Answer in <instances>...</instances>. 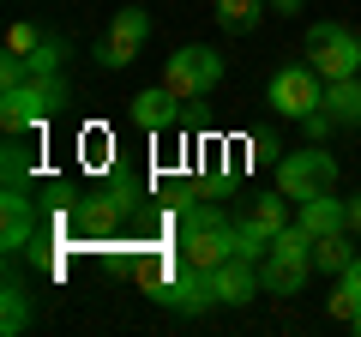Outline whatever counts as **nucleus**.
<instances>
[{
	"mask_svg": "<svg viewBox=\"0 0 361 337\" xmlns=\"http://www.w3.org/2000/svg\"><path fill=\"white\" fill-rule=\"evenodd\" d=\"M0 295H6V301H0V331H6V337H25L30 331V289L18 283V277H6Z\"/></svg>",
	"mask_w": 361,
	"mask_h": 337,
	"instance_id": "nucleus-18",
	"label": "nucleus"
},
{
	"mask_svg": "<svg viewBox=\"0 0 361 337\" xmlns=\"http://www.w3.org/2000/svg\"><path fill=\"white\" fill-rule=\"evenodd\" d=\"M289 205H295V199H283L277 187H271V193L247 199V205H241V217H247V223H259L265 235H277V229H289Z\"/></svg>",
	"mask_w": 361,
	"mask_h": 337,
	"instance_id": "nucleus-17",
	"label": "nucleus"
},
{
	"mask_svg": "<svg viewBox=\"0 0 361 337\" xmlns=\"http://www.w3.org/2000/svg\"><path fill=\"white\" fill-rule=\"evenodd\" d=\"M115 217H121V205H115V199H90V205H85V229L90 235H103V229H115Z\"/></svg>",
	"mask_w": 361,
	"mask_h": 337,
	"instance_id": "nucleus-22",
	"label": "nucleus"
},
{
	"mask_svg": "<svg viewBox=\"0 0 361 337\" xmlns=\"http://www.w3.org/2000/svg\"><path fill=\"white\" fill-rule=\"evenodd\" d=\"M259 277H265V295H301L313 277V259H295V253H265L259 259Z\"/></svg>",
	"mask_w": 361,
	"mask_h": 337,
	"instance_id": "nucleus-12",
	"label": "nucleus"
},
{
	"mask_svg": "<svg viewBox=\"0 0 361 337\" xmlns=\"http://www.w3.org/2000/svg\"><path fill=\"white\" fill-rule=\"evenodd\" d=\"M313 241H319V235H313L307 223H289V229L271 235V253H295V259H313Z\"/></svg>",
	"mask_w": 361,
	"mask_h": 337,
	"instance_id": "nucleus-21",
	"label": "nucleus"
},
{
	"mask_svg": "<svg viewBox=\"0 0 361 337\" xmlns=\"http://www.w3.org/2000/svg\"><path fill=\"white\" fill-rule=\"evenodd\" d=\"M42 37H49V30H42L37 18H13V25H6V54H25L30 61V54L42 49Z\"/></svg>",
	"mask_w": 361,
	"mask_h": 337,
	"instance_id": "nucleus-20",
	"label": "nucleus"
},
{
	"mask_svg": "<svg viewBox=\"0 0 361 337\" xmlns=\"http://www.w3.org/2000/svg\"><path fill=\"white\" fill-rule=\"evenodd\" d=\"M66 66V42L61 37H42V49L30 54V73H61Z\"/></svg>",
	"mask_w": 361,
	"mask_h": 337,
	"instance_id": "nucleus-23",
	"label": "nucleus"
},
{
	"mask_svg": "<svg viewBox=\"0 0 361 337\" xmlns=\"http://www.w3.org/2000/svg\"><path fill=\"white\" fill-rule=\"evenodd\" d=\"M355 259V247H349V229H337V235H319L313 241V271H343V265Z\"/></svg>",
	"mask_w": 361,
	"mask_h": 337,
	"instance_id": "nucleus-19",
	"label": "nucleus"
},
{
	"mask_svg": "<svg viewBox=\"0 0 361 337\" xmlns=\"http://www.w3.org/2000/svg\"><path fill=\"white\" fill-rule=\"evenodd\" d=\"M307 61L319 66L325 85H331V78H355L361 73V37L349 25H337V18L307 25Z\"/></svg>",
	"mask_w": 361,
	"mask_h": 337,
	"instance_id": "nucleus-4",
	"label": "nucleus"
},
{
	"mask_svg": "<svg viewBox=\"0 0 361 337\" xmlns=\"http://www.w3.org/2000/svg\"><path fill=\"white\" fill-rule=\"evenodd\" d=\"M229 223H180V259L199 265V271H217L229 259Z\"/></svg>",
	"mask_w": 361,
	"mask_h": 337,
	"instance_id": "nucleus-8",
	"label": "nucleus"
},
{
	"mask_svg": "<svg viewBox=\"0 0 361 337\" xmlns=\"http://www.w3.org/2000/svg\"><path fill=\"white\" fill-rule=\"evenodd\" d=\"M271 13H277V18H295V13H301V0H271Z\"/></svg>",
	"mask_w": 361,
	"mask_h": 337,
	"instance_id": "nucleus-26",
	"label": "nucleus"
},
{
	"mask_svg": "<svg viewBox=\"0 0 361 337\" xmlns=\"http://www.w3.org/2000/svg\"><path fill=\"white\" fill-rule=\"evenodd\" d=\"M349 235H361V193L349 199Z\"/></svg>",
	"mask_w": 361,
	"mask_h": 337,
	"instance_id": "nucleus-27",
	"label": "nucleus"
},
{
	"mask_svg": "<svg viewBox=\"0 0 361 337\" xmlns=\"http://www.w3.org/2000/svg\"><path fill=\"white\" fill-rule=\"evenodd\" d=\"M271 13V0H217V25L229 30V37H247V30H259Z\"/></svg>",
	"mask_w": 361,
	"mask_h": 337,
	"instance_id": "nucleus-16",
	"label": "nucleus"
},
{
	"mask_svg": "<svg viewBox=\"0 0 361 337\" xmlns=\"http://www.w3.org/2000/svg\"><path fill=\"white\" fill-rule=\"evenodd\" d=\"M295 223H307L313 235H337V229H349V199L313 193V199H301V205H295Z\"/></svg>",
	"mask_w": 361,
	"mask_h": 337,
	"instance_id": "nucleus-13",
	"label": "nucleus"
},
{
	"mask_svg": "<svg viewBox=\"0 0 361 337\" xmlns=\"http://www.w3.org/2000/svg\"><path fill=\"white\" fill-rule=\"evenodd\" d=\"M301 133H307V145H325V139H331V133H337V121H331V109H313V115H301Z\"/></svg>",
	"mask_w": 361,
	"mask_h": 337,
	"instance_id": "nucleus-24",
	"label": "nucleus"
},
{
	"mask_svg": "<svg viewBox=\"0 0 361 337\" xmlns=\"http://www.w3.org/2000/svg\"><path fill=\"white\" fill-rule=\"evenodd\" d=\"M325 109L337 127H361V73L355 78H331L325 85Z\"/></svg>",
	"mask_w": 361,
	"mask_h": 337,
	"instance_id": "nucleus-15",
	"label": "nucleus"
},
{
	"mask_svg": "<svg viewBox=\"0 0 361 337\" xmlns=\"http://www.w3.org/2000/svg\"><path fill=\"white\" fill-rule=\"evenodd\" d=\"M145 42H151V13H145V6H121V13L109 18V30L97 37V49H90V54H97L103 73H121V66L139 61Z\"/></svg>",
	"mask_w": 361,
	"mask_h": 337,
	"instance_id": "nucleus-7",
	"label": "nucleus"
},
{
	"mask_svg": "<svg viewBox=\"0 0 361 337\" xmlns=\"http://www.w3.org/2000/svg\"><path fill=\"white\" fill-rule=\"evenodd\" d=\"M211 289H217L223 307H247L253 295H265V277H259L253 259H241V253H229V259L211 271Z\"/></svg>",
	"mask_w": 361,
	"mask_h": 337,
	"instance_id": "nucleus-10",
	"label": "nucleus"
},
{
	"mask_svg": "<svg viewBox=\"0 0 361 337\" xmlns=\"http://www.w3.org/2000/svg\"><path fill=\"white\" fill-rule=\"evenodd\" d=\"M337 187V157L325 151V145H307V151H289L283 163H277V193L283 199H313V193H331Z\"/></svg>",
	"mask_w": 361,
	"mask_h": 337,
	"instance_id": "nucleus-5",
	"label": "nucleus"
},
{
	"mask_svg": "<svg viewBox=\"0 0 361 337\" xmlns=\"http://www.w3.org/2000/svg\"><path fill=\"white\" fill-rule=\"evenodd\" d=\"M0 211H6L0 253H6V259H18V253L37 241V217H30V193H25V181H13V175H6V199H0Z\"/></svg>",
	"mask_w": 361,
	"mask_h": 337,
	"instance_id": "nucleus-9",
	"label": "nucleus"
},
{
	"mask_svg": "<svg viewBox=\"0 0 361 337\" xmlns=\"http://www.w3.org/2000/svg\"><path fill=\"white\" fill-rule=\"evenodd\" d=\"M265 97H271V109H277V115L301 121V115H313V109L325 103V78H319V66H313V61H289V66H277V73H271Z\"/></svg>",
	"mask_w": 361,
	"mask_h": 337,
	"instance_id": "nucleus-6",
	"label": "nucleus"
},
{
	"mask_svg": "<svg viewBox=\"0 0 361 337\" xmlns=\"http://www.w3.org/2000/svg\"><path fill=\"white\" fill-rule=\"evenodd\" d=\"M223 73H229V61H223L211 42H187V49H175L169 54V66H163V85L180 97V103H199V97H211L223 85Z\"/></svg>",
	"mask_w": 361,
	"mask_h": 337,
	"instance_id": "nucleus-2",
	"label": "nucleus"
},
{
	"mask_svg": "<svg viewBox=\"0 0 361 337\" xmlns=\"http://www.w3.org/2000/svg\"><path fill=\"white\" fill-rule=\"evenodd\" d=\"M349 325H355V331H361V313H355V319H349Z\"/></svg>",
	"mask_w": 361,
	"mask_h": 337,
	"instance_id": "nucleus-28",
	"label": "nucleus"
},
{
	"mask_svg": "<svg viewBox=\"0 0 361 337\" xmlns=\"http://www.w3.org/2000/svg\"><path fill=\"white\" fill-rule=\"evenodd\" d=\"M127 115H133V127H139V133H169L180 121V97L169 91V85H151V91H139L127 103Z\"/></svg>",
	"mask_w": 361,
	"mask_h": 337,
	"instance_id": "nucleus-11",
	"label": "nucleus"
},
{
	"mask_svg": "<svg viewBox=\"0 0 361 337\" xmlns=\"http://www.w3.org/2000/svg\"><path fill=\"white\" fill-rule=\"evenodd\" d=\"M61 109H66V78L61 73H30L25 85L0 91V127H6V139H18V133L49 127Z\"/></svg>",
	"mask_w": 361,
	"mask_h": 337,
	"instance_id": "nucleus-1",
	"label": "nucleus"
},
{
	"mask_svg": "<svg viewBox=\"0 0 361 337\" xmlns=\"http://www.w3.org/2000/svg\"><path fill=\"white\" fill-rule=\"evenodd\" d=\"M25 78H30L25 54H0V91H13V85H25Z\"/></svg>",
	"mask_w": 361,
	"mask_h": 337,
	"instance_id": "nucleus-25",
	"label": "nucleus"
},
{
	"mask_svg": "<svg viewBox=\"0 0 361 337\" xmlns=\"http://www.w3.org/2000/svg\"><path fill=\"white\" fill-rule=\"evenodd\" d=\"M151 301H163V307H175V313H187V319H199V313L217 307V289H211V271H199V265L175 259L169 271L151 277Z\"/></svg>",
	"mask_w": 361,
	"mask_h": 337,
	"instance_id": "nucleus-3",
	"label": "nucleus"
},
{
	"mask_svg": "<svg viewBox=\"0 0 361 337\" xmlns=\"http://www.w3.org/2000/svg\"><path fill=\"white\" fill-rule=\"evenodd\" d=\"M325 313H331V319H355V313H361V253H355V259H349L343 265V271H337V283H331V295H325Z\"/></svg>",
	"mask_w": 361,
	"mask_h": 337,
	"instance_id": "nucleus-14",
	"label": "nucleus"
}]
</instances>
